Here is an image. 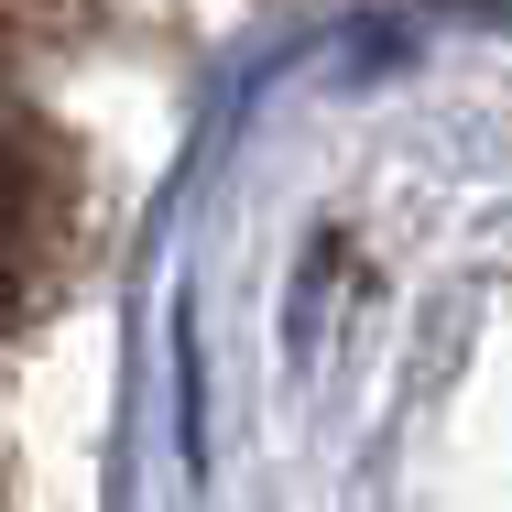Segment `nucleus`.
Instances as JSON below:
<instances>
[{
	"label": "nucleus",
	"instance_id": "f257e3e1",
	"mask_svg": "<svg viewBox=\"0 0 512 512\" xmlns=\"http://www.w3.org/2000/svg\"><path fill=\"white\" fill-rule=\"evenodd\" d=\"M66 229H77V164H66V142L33 109H0V327L55 295Z\"/></svg>",
	"mask_w": 512,
	"mask_h": 512
}]
</instances>
